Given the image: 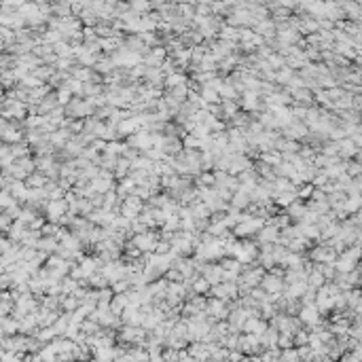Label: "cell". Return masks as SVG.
<instances>
[{
    "mask_svg": "<svg viewBox=\"0 0 362 362\" xmlns=\"http://www.w3.org/2000/svg\"><path fill=\"white\" fill-rule=\"evenodd\" d=\"M163 83L170 87V89H174V87H180V85H186V83H189V77H186L184 72H174V75L165 77Z\"/></svg>",
    "mask_w": 362,
    "mask_h": 362,
    "instance_id": "cell-23",
    "label": "cell"
},
{
    "mask_svg": "<svg viewBox=\"0 0 362 362\" xmlns=\"http://www.w3.org/2000/svg\"><path fill=\"white\" fill-rule=\"evenodd\" d=\"M260 291H263L265 295H282L284 293V278H278L273 276V273H267V276H263V280H260Z\"/></svg>",
    "mask_w": 362,
    "mask_h": 362,
    "instance_id": "cell-7",
    "label": "cell"
},
{
    "mask_svg": "<svg viewBox=\"0 0 362 362\" xmlns=\"http://www.w3.org/2000/svg\"><path fill=\"white\" fill-rule=\"evenodd\" d=\"M320 313H318V309H316V305H303L301 307V311H299V322L305 326V330H309V328H313V326H318L322 320H320Z\"/></svg>",
    "mask_w": 362,
    "mask_h": 362,
    "instance_id": "cell-9",
    "label": "cell"
},
{
    "mask_svg": "<svg viewBox=\"0 0 362 362\" xmlns=\"http://www.w3.org/2000/svg\"><path fill=\"white\" fill-rule=\"evenodd\" d=\"M93 70L100 72V75H106V77H108L110 72L117 70V66H114V62L110 60V57H98V62H95Z\"/></svg>",
    "mask_w": 362,
    "mask_h": 362,
    "instance_id": "cell-21",
    "label": "cell"
},
{
    "mask_svg": "<svg viewBox=\"0 0 362 362\" xmlns=\"http://www.w3.org/2000/svg\"><path fill=\"white\" fill-rule=\"evenodd\" d=\"M301 186H303V189L297 191V199H299V197H301V199H309L311 193H313V186H311V184H301Z\"/></svg>",
    "mask_w": 362,
    "mask_h": 362,
    "instance_id": "cell-33",
    "label": "cell"
},
{
    "mask_svg": "<svg viewBox=\"0 0 362 362\" xmlns=\"http://www.w3.org/2000/svg\"><path fill=\"white\" fill-rule=\"evenodd\" d=\"M265 227V221L263 219H248V221H242L239 225L233 227V235L242 237V235H252V233H258L260 229Z\"/></svg>",
    "mask_w": 362,
    "mask_h": 362,
    "instance_id": "cell-10",
    "label": "cell"
},
{
    "mask_svg": "<svg viewBox=\"0 0 362 362\" xmlns=\"http://www.w3.org/2000/svg\"><path fill=\"white\" fill-rule=\"evenodd\" d=\"M142 79L147 81L151 87H157V85H161V83L165 81L163 72L159 70V68H147V70H144V77H142Z\"/></svg>",
    "mask_w": 362,
    "mask_h": 362,
    "instance_id": "cell-19",
    "label": "cell"
},
{
    "mask_svg": "<svg viewBox=\"0 0 362 362\" xmlns=\"http://www.w3.org/2000/svg\"><path fill=\"white\" fill-rule=\"evenodd\" d=\"M186 354L193 356L197 362H206V360H210V343L193 341V343L189 345V350H186Z\"/></svg>",
    "mask_w": 362,
    "mask_h": 362,
    "instance_id": "cell-14",
    "label": "cell"
},
{
    "mask_svg": "<svg viewBox=\"0 0 362 362\" xmlns=\"http://www.w3.org/2000/svg\"><path fill=\"white\" fill-rule=\"evenodd\" d=\"M68 212V204L64 199H57V201H51V204L47 206V214L51 221H62L64 214Z\"/></svg>",
    "mask_w": 362,
    "mask_h": 362,
    "instance_id": "cell-15",
    "label": "cell"
},
{
    "mask_svg": "<svg viewBox=\"0 0 362 362\" xmlns=\"http://www.w3.org/2000/svg\"><path fill=\"white\" fill-rule=\"evenodd\" d=\"M87 284H89L93 291H102V288H108V282H106V278L102 276V273H93L91 278H87Z\"/></svg>",
    "mask_w": 362,
    "mask_h": 362,
    "instance_id": "cell-24",
    "label": "cell"
},
{
    "mask_svg": "<svg viewBox=\"0 0 362 362\" xmlns=\"http://www.w3.org/2000/svg\"><path fill=\"white\" fill-rule=\"evenodd\" d=\"M278 237H280V231L271 225H265L263 229L256 233V246H269V244H278Z\"/></svg>",
    "mask_w": 362,
    "mask_h": 362,
    "instance_id": "cell-11",
    "label": "cell"
},
{
    "mask_svg": "<svg viewBox=\"0 0 362 362\" xmlns=\"http://www.w3.org/2000/svg\"><path fill=\"white\" fill-rule=\"evenodd\" d=\"M157 242H159V235L155 233V231H147V233L134 235L132 246H134V248H138L142 254H151V252H155Z\"/></svg>",
    "mask_w": 362,
    "mask_h": 362,
    "instance_id": "cell-2",
    "label": "cell"
},
{
    "mask_svg": "<svg viewBox=\"0 0 362 362\" xmlns=\"http://www.w3.org/2000/svg\"><path fill=\"white\" fill-rule=\"evenodd\" d=\"M178 362H197V360H195L193 356H189L184 350H180V352H178Z\"/></svg>",
    "mask_w": 362,
    "mask_h": 362,
    "instance_id": "cell-35",
    "label": "cell"
},
{
    "mask_svg": "<svg viewBox=\"0 0 362 362\" xmlns=\"http://www.w3.org/2000/svg\"><path fill=\"white\" fill-rule=\"evenodd\" d=\"M100 273H102V276L106 278L108 284H114V282H119V280H125V263H121V260H112V263L102 265Z\"/></svg>",
    "mask_w": 362,
    "mask_h": 362,
    "instance_id": "cell-5",
    "label": "cell"
},
{
    "mask_svg": "<svg viewBox=\"0 0 362 362\" xmlns=\"http://www.w3.org/2000/svg\"><path fill=\"white\" fill-rule=\"evenodd\" d=\"M161 358H163V362H178V352L167 347L165 352H161Z\"/></svg>",
    "mask_w": 362,
    "mask_h": 362,
    "instance_id": "cell-34",
    "label": "cell"
},
{
    "mask_svg": "<svg viewBox=\"0 0 362 362\" xmlns=\"http://www.w3.org/2000/svg\"><path fill=\"white\" fill-rule=\"evenodd\" d=\"M231 204H233V210L242 212V210L248 208V206L252 204V201H250V195H248V193H244V191H235V193H233V197H231Z\"/></svg>",
    "mask_w": 362,
    "mask_h": 362,
    "instance_id": "cell-20",
    "label": "cell"
},
{
    "mask_svg": "<svg viewBox=\"0 0 362 362\" xmlns=\"http://www.w3.org/2000/svg\"><path fill=\"white\" fill-rule=\"evenodd\" d=\"M280 362H301V360H299V354H297V347H291V350H282Z\"/></svg>",
    "mask_w": 362,
    "mask_h": 362,
    "instance_id": "cell-28",
    "label": "cell"
},
{
    "mask_svg": "<svg viewBox=\"0 0 362 362\" xmlns=\"http://www.w3.org/2000/svg\"><path fill=\"white\" fill-rule=\"evenodd\" d=\"M297 201V193H282V195H276V206L280 208H288L291 204Z\"/></svg>",
    "mask_w": 362,
    "mask_h": 362,
    "instance_id": "cell-26",
    "label": "cell"
},
{
    "mask_svg": "<svg viewBox=\"0 0 362 362\" xmlns=\"http://www.w3.org/2000/svg\"><path fill=\"white\" fill-rule=\"evenodd\" d=\"M293 77H295V72H293L291 68H282V70L276 72V79H273V81H278V83H288Z\"/></svg>",
    "mask_w": 362,
    "mask_h": 362,
    "instance_id": "cell-29",
    "label": "cell"
},
{
    "mask_svg": "<svg viewBox=\"0 0 362 362\" xmlns=\"http://www.w3.org/2000/svg\"><path fill=\"white\" fill-rule=\"evenodd\" d=\"M79 305H81V301H79L77 297H72V295H70V297L64 299V307H66V311H70V313H72V311H77Z\"/></svg>",
    "mask_w": 362,
    "mask_h": 362,
    "instance_id": "cell-31",
    "label": "cell"
},
{
    "mask_svg": "<svg viewBox=\"0 0 362 362\" xmlns=\"http://www.w3.org/2000/svg\"><path fill=\"white\" fill-rule=\"evenodd\" d=\"M129 282L127 280H119V282H114L112 284V295H125V293H129Z\"/></svg>",
    "mask_w": 362,
    "mask_h": 362,
    "instance_id": "cell-30",
    "label": "cell"
},
{
    "mask_svg": "<svg viewBox=\"0 0 362 362\" xmlns=\"http://www.w3.org/2000/svg\"><path fill=\"white\" fill-rule=\"evenodd\" d=\"M119 320H121V324H125V326H140L142 320H144V316H142L140 309H125V311L119 316Z\"/></svg>",
    "mask_w": 362,
    "mask_h": 362,
    "instance_id": "cell-16",
    "label": "cell"
},
{
    "mask_svg": "<svg viewBox=\"0 0 362 362\" xmlns=\"http://www.w3.org/2000/svg\"><path fill=\"white\" fill-rule=\"evenodd\" d=\"M309 136L307 132V127L303 125V123H291V125H286L284 127V138L286 140H293V142H299V140H305Z\"/></svg>",
    "mask_w": 362,
    "mask_h": 362,
    "instance_id": "cell-13",
    "label": "cell"
},
{
    "mask_svg": "<svg viewBox=\"0 0 362 362\" xmlns=\"http://www.w3.org/2000/svg\"><path fill=\"white\" fill-rule=\"evenodd\" d=\"M276 347H278V350H291V347H295L293 345V335H284V332H280Z\"/></svg>",
    "mask_w": 362,
    "mask_h": 362,
    "instance_id": "cell-27",
    "label": "cell"
},
{
    "mask_svg": "<svg viewBox=\"0 0 362 362\" xmlns=\"http://www.w3.org/2000/svg\"><path fill=\"white\" fill-rule=\"evenodd\" d=\"M204 313L210 318V320H227V316H229V307H227V303L221 301V299H210L206 301V309Z\"/></svg>",
    "mask_w": 362,
    "mask_h": 362,
    "instance_id": "cell-4",
    "label": "cell"
},
{
    "mask_svg": "<svg viewBox=\"0 0 362 362\" xmlns=\"http://www.w3.org/2000/svg\"><path fill=\"white\" fill-rule=\"evenodd\" d=\"M210 295L214 299H221V301H231V299H237V284L235 282H221L216 286H210Z\"/></svg>",
    "mask_w": 362,
    "mask_h": 362,
    "instance_id": "cell-3",
    "label": "cell"
},
{
    "mask_svg": "<svg viewBox=\"0 0 362 362\" xmlns=\"http://www.w3.org/2000/svg\"><path fill=\"white\" fill-rule=\"evenodd\" d=\"M309 260L316 265H335V260H337V252L330 248V246L326 244H320V246H316V248H311L309 252Z\"/></svg>",
    "mask_w": 362,
    "mask_h": 362,
    "instance_id": "cell-1",
    "label": "cell"
},
{
    "mask_svg": "<svg viewBox=\"0 0 362 362\" xmlns=\"http://www.w3.org/2000/svg\"><path fill=\"white\" fill-rule=\"evenodd\" d=\"M127 147L129 149H134V151H149L151 147H153V138H151V134L147 132V129H140V132H136L134 136H129L127 138Z\"/></svg>",
    "mask_w": 362,
    "mask_h": 362,
    "instance_id": "cell-8",
    "label": "cell"
},
{
    "mask_svg": "<svg viewBox=\"0 0 362 362\" xmlns=\"http://www.w3.org/2000/svg\"><path fill=\"white\" fill-rule=\"evenodd\" d=\"M55 98H57V104H70L72 93H70V91L66 89V87H64V89H60V93H57Z\"/></svg>",
    "mask_w": 362,
    "mask_h": 362,
    "instance_id": "cell-32",
    "label": "cell"
},
{
    "mask_svg": "<svg viewBox=\"0 0 362 362\" xmlns=\"http://www.w3.org/2000/svg\"><path fill=\"white\" fill-rule=\"evenodd\" d=\"M305 212H307L305 204H301V201H295V204L288 206L286 216H288V219H295V221H299V223H301V219H303V214H305Z\"/></svg>",
    "mask_w": 362,
    "mask_h": 362,
    "instance_id": "cell-22",
    "label": "cell"
},
{
    "mask_svg": "<svg viewBox=\"0 0 362 362\" xmlns=\"http://www.w3.org/2000/svg\"><path fill=\"white\" fill-rule=\"evenodd\" d=\"M267 328H269V324L265 320H260V318H248V320L244 322V326H242L244 335H256V337L263 335Z\"/></svg>",
    "mask_w": 362,
    "mask_h": 362,
    "instance_id": "cell-12",
    "label": "cell"
},
{
    "mask_svg": "<svg viewBox=\"0 0 362 362\" xmlns=\"http://www.w3.org/2000/svg\"><path fill=\"white\" fill-rule=\"evenodd\" d=\"M93 110L95 108H93V104L89 102V100H81V98H72L68 108H66V112L70 114V117H75V119L87 117V114H91Z\"/></svg>",
    "mask_w": 362,
    "mask_h": 362,
    "instance_id": "cell-6",
    "label": "cell"
},
{
    "mask_svg": "<svg viewBox=\"0 0 362 362\" xmlns=\"http://www.w3.org/2000/svg\"><path fill=\"white\" fill-rule=\"evenodd\" d=\"M129 307V301H127V293L125 295H112V299H110V311L114 313V316H121L125 309Z\"/></svg>",
    "mask_w": 362,
    "mask_h": 362,
    "instance_id": "cell-18",
    "label": "cell"
},
{
    "mask_svg": "<svg viewBox=\"0 0 362 362\" xmlns=\"http://www.w3.org/2000/svg\"><path fill=\"white\" fill-rule=\"evenodd\" d=\"M191 291H193V295H195V297H199V295H206V293H210V284H208L204 278H197V280H193V282H191Z\"/></svg>",
    "mask_w": 362,
    "mask_h": 362,
    "instance_id": "cell-25",
    "label": "cell"
},
{
    "mask_svg": "<svg viewBox=\"0 0 362 362\" xmlns=\"http://www.w3.org/2000/svg\"><path fill=\"white\" fill-rule=\"evenodd\" d=\"M123 47V38L121 36H108V38H100V51L106 53H117Z\"/></svg>",
    "mask_w": 362,
    "mask_h": 362,
    "instance_id": "cell-17",
    "label": "cell"
}]
</instances>
